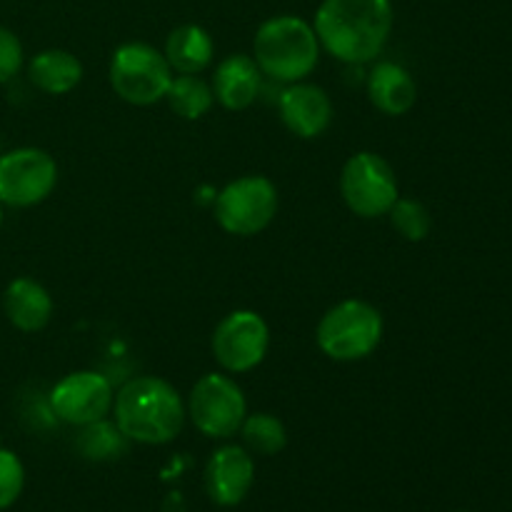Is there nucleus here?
<instances>
[{"label": "nucleus", "instance_id": "f257e3e1", "mask_svg": "<svg viewBox=\"0 0 512 512\" xmlns=\"http://www.w3.org/2000/svg\"><path fill=\"white\" fill-rule=\"evenodd\" d=\"M393 23L390 0H323L313 28L325 53L340 63L363 65L383 53Z\"/></svg>", "mask_w": 512, "mask_h": 512}, {"label": "nucleus", "instance_id": "f03ea898", "mask_svg": "<svg viewBox=\"0 0 512 512\" xmlns=\"http://www.w3.org/2000/svg\"><path fill=\"white\" fill-rule=\"evenodd\" d=\"M113 415L120 433L133 443L165 445L178 438L188 413L168 380L140 375L115 393Z\"/></svg>", "mask_w": 512, "mask_h": 512}, {"label": "nucleus", "instance_id": "7ed1b4c3", "mask_svg": "<svg viewBox=\"0 0 512 512\" xmlns=\"http://www.w3.org/2000/svg\"><path fill=\"white\" fill-rule=\"evenodd\" d=\"M253 60L260 73L278 83H300L315 70L320 60V43L315 28L298 15L268 18L253 38Z\"/></svg>", "mask_w": 512, "mask_h": 512}, {"label": "nucleus", "instance_id": "20e7f679", "mask_svg": "<svg viewBox=\"0 0 512 512\" xmlns=\"http://www.w3.org/2000/svg\"><path fill=\"white\" fill-rule=\"evenodd\" d=\"M383 330V315L373 303L348 298L320 318L315 343L335 363H355L378 350Z\"/></svg>", "mask_w": 512, "mask_h": 512}, {"label": "nucleus", "instance_id": "39448f33", "mask_svg": "<svg viewBox=\"0 0 512 512\" xmlns=\"http://www.w3.org/2000/svg\"><path fill=\"white\" fill-rule=\"evenodd\" d=\"M173 75L165 55L148 43H123L113 53L108 68L115 95L138 108L165 100Z\"/></svg>", "mask_w": 512, "mask_h": 512}, {"label": "nucleus", "instance_id": "423d86ee", "mask_svg": "<svg viewBox=\"0 0 512 512\" xmlns=\"http://www.w3.org/2000/svg\"><path fill=\"white\" fill-rule=\"evenodd\" d=\"M278 215V188L265 175L235 178L215 195V220L238 238H250L268 228Z\"/></svg>", "mask_w": 512, "mask_h": 512}, {"label": "nucleus", "instance_id": "0eeeda50", "mask_svg": "<svg viewBox=\"0 0 512 512\" xmlns=\"http://www.w3.org/2000/svg\"><path fill=\"white\" fill-rule=\"evenodd\" d=\"M340 195L350 213L358 218H380L388 215L400 198V185L388 160L370 150L350 155L340 173Z\"/></svg>", "mask_w": 512, "mask_h": 512}, {"label": "nucleus", "instance_id": "6e6552de", "mask_svg": "<svg viewBox=\"0 0 512 512\" xmlns=\"http://www.w3.org/2000/svg\"><path fill=\"white\" fill-rule=\"evenodd\" d=\"M185 413L205 438L228 440L240 433V425L248 415V400L230 375L208 373L190 390Z\"/></svg>", "mask_w": 512, "mask_h": 512}, {"label": "nucleus", "instance_id": "1a4fd4ad", "mask_svg": "<svg viewBox=\"0 0 512 512\" xmlns=\"http://www.w3.org/2000/svg\"><path fill=\"white\" fill-rule=\"evenodd\" d=\"M58 185V163L43 148H13L0 153V203L33 208L48 200Z\"/></svg>", "mask_w": 512, "mask_h": 512}, {"label": "nucleus", "instance_id": "9d476101", "mask_svg": "<svg viewBox=\"0 0 512 512\" xmlns=\"http://www.w3.org/2000/svg\"><path fill=\"white\" fill-rule=\"evenodd\" d=\"M270 350V328L255 310H233L213 333V355L230 375L250 373Z\"/></svg>", "mask_w": 512, "mask_h": 512}, {"label": "nucleus", "instance_id": "9b49d317", "mask_svg": "<svg viewBox=\"0 0 512 512\" xmlns=\"http://www.w3.org/2000/svg\"><path fill=\"white\" fill-rule=\"evenodd\" d=\"M113 400V383L95 370L68 373L50 390L53 415L75 428L108 418V413L113 410Z\"/></svg>", "mask_w": 512, "mask_h": 512}, {"label": "nucleus", "instance_id": "f8f14e48", "mask_svg": "<svg viewBox=\"0 0 512 512\" xmlns=\"http://www.w3.org/2000/svg\"><path fill=\"white\" fill-rule=\"evenodd\" d=\"M255 483L253 453L243 445H223L205 465V490L220 508H235L248 498Z\"/></svg>", "mask_w": 512, "mask_h": 512}, {"label": "nucleus", "instance_id": "ddd939ff", "mask_svg": "<svg viewBox=\"0 0 512 512\" xmlns=\"http://www.w3.org/2000/svg\"><path fill=\"white\" fill-rule=\"evenodd\" d=\"M285 128L303 140L323 135L333 123V100L315 83H290L278 100Z\"/></svg>", "mask_w": 512, "mask_h": 512}, {"label": "nucleus", "instance_id": "4468645a", "mask_svg": "<svg viewBox=\"0 0 512 512\" xmlns=\"http://www.w3.org/2000/svg\"><path fill=\"white\" fill-rule=\"evenodd\" d=\"M260 73L253 55L235 53L218 63L213 75V95L223 108L228 110H248L258 100L260 93Z\"/></svg>", "mask_w": 512, "mask_h": 512}, {"label": "nucleus", "instance_id": "2eb2a0df", "mask_svg": "<svg viewBox=\"0 0 512 512\" xmlns=\"http://www.w3.org/2000/svg\"><path fill=\"white\" fill-rule=\"evenodd\" d=\"M3 310L20 333H38L53 318V298L38 280L15 278L3 293Z\"/></svg>", "mask_w": 512, "mask_h": 512}, {"label": "nucleus", "instance_id": "dca6fc26", "mask_svg": "<svg viewBox=\"0 0 512 512\" xmlns=\"http://www.w3.org/2000/svg\"><path fill=\"white\" fill-rule=\"evenodd\" d=\"M368 98L380 113L398 118L413 110L418 100V85L410 70L383 60V63H375L368 75Z\"/></svg>", "mask_w": 512, "mask_h": 512}, {"label": "nucleus", "instance_id": "f3484780", "mask_svg": "<svg viewBox=\"0 0 512 512\" xmlns=\"http://www.w3.org/2000/svg\"><path fill=\"white\" fill-rule=\"evenodd\" d=\"M165 60L180 75H200L215 58L213 35L203 25H178L165 40Z\"/></svg>", "mask_w": 512, "mask_h": 512}, {"label": "nucleus", "instance_id": "a211bd4d", "mask_svg": "<svg viewBox=\"0 0 512 512\" xmlns=\"http://www.w3.org/2000/svg\"><path fill=\"white\" fill-rule=\"evenodd\" d=\"M28 78L43 93L65 95L83 80V63L70 50H40L28 63Z\"/></svg>", "mask_w": 512, "mask_h": 512}, {"label": "nucleus", "instance_id": "6ab92c4d", "mask_svg": "<svg viewBox=\"0 0 512 512\" xmlns=\"http://www.w3.org/2000/svg\"><path fill=\"white\" fill-rule=\"evenodd\" d=\"M165 100L183 120H200L215 103L213 88L200 75H173Z\"/></svg>", "mask_w": 512, "mask_h": 512}, {"label": "nucleus", "instance_id": "aec40b11", "mask_svg": "<svg viewBox=\"0 0 512 512\" xmlns=\"http://www.w3.org/2000/svg\"><path fill=\"white\" fill-rule=\"evenodd\" d=\"M130 440L120 433V428L115 425V420H95V423L83 425L80 428L78 440H75V448L83 458L95 460V463H105V460H115L125 453Z\"/></svg>", "mask_w": 512, "mask_h": 512}, {"label": "nucleus", "instance_id": "412c9836", "mask_svg": "<svg viewBox=\"0 0 512 512\" xmlns=\"http://www.w3.org/2000/svg\"><path fill=\"white\" fill-rule=\"evenodd\" d=\"M240 435L245 443L243 448L253 455H278L288 445V430L283 420L270 413L245 415Z\"/></svg>", "mask_w": 512, "mask_h": 512}, {"label": "nucleus", "instance_id": "4be33fe9", "mask_svg": "<svg viewBox=\"0 0 512 512\" xmlns=\"http://www.w3.org/2000/svg\"><path fill=\"white\" fill-rule=\"evenodd\" d=\"M388 218H390V225L400 233V238L410 240V243H420V240H425L430 235V228H433L430 210L425 208L420 200H413V198L395 200Z\"/></svg>", "mask_w": 512, "mask_h": 512}, {"label": "nucleus", "instance_id": "5701e85b", "mask_svg": "<svg viewBox=\"0 0 512 512\" xmlns=\"http://www.w3.org/2000/svg\"><path fill=\"white\" fill-rule=\"evenodd\" d=\"M25 488L23 460L8 448H0V510H8L18 503Z\"/></svg>", "mask_w": 512, "mask_h": 512}, {"label": "nucleus", "instance_id": "b1692460", "mask_svg": "<svg viewBox=\"0 0 512 512\" xmlns=\"http://www.w3.org/2000/svg\"><path fill=\"white\" fill-rule=\"evenodd\" d=\"M25 63L23 43L10 28L0 25V85L10 83Z\"/></svg>", "mask_w": 512, "mask_h": 512}, {"label": "nucleus", "instance_id": "393cba45", "mask_svg": "<svg viewBox=\"0 0 512 512\" xmlns=\"http://www.w3.org/2000/svg\"><path fill=\"white\" fill-rule=\"evenodd\" d=\"M0 225H3V203H0Z\"/></svg>", "mask_w": 512, "mask_h": 512}]
</instances>
